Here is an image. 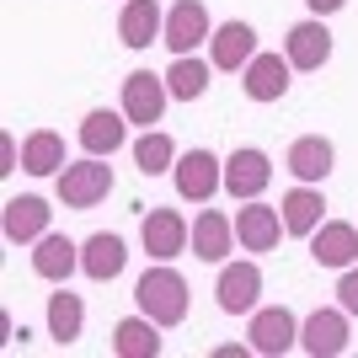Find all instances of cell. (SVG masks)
I'll list each match as a JSON object with an SVG mask.
<instances>
[{
  "label": "cell",
  "mask_w": 358,
  "mask_h": 358,
  "mask_svg": "<svg viewBox=\"0 0 358 358\" xmlns=\"http://www.w3.org/2000/svg\"><path fill=\"white\" fill-rule=\"evenodd\" d=\"M22 166V155H16V139L11 134H0V171H16Z\"/></svg>",
  "instance_id": "obj_30"
},
{
  "label": "cell",
  "mask_w": 358,
  "mask_h": 358,
  "mask_svg": "<svg viewBox=\"0 0 358 358\" xmlns=\"http://www.w3.org/2000/svg\"><path fill=\"white\" fill-rule=\"evenodd\" d=\"M134 166L145 171V177H161V171H171V166H177V145H171V134H161V129H145V134L134 139Z\"/></svg>",
  "instance_id": "obj_28"
},
{
  "label": "cell",
  "mask_w": 358,
  "mask_h": 358,
  "mask_svg": "<svg viewBox=\"0 0 358 358\" xmlns=\"http://www.w3.org/2000/svg\"><path fill=\"white\" fill-rule=\"evenodd\" d=\"M268 182H273L268 150L241 145V150H230V155H224V193H230V198H257Z\"/></svg>",
  "instance_id": "obj_10"
},
{
  "label": "cell",
  "mask_w": 358,
  "mask_h": 358,
  "mask_svg": "<svg viewBox=\"0 0 358 358\" xmlns=\"http://www.w3.org/2000/svg\"><path fill=\"white\" fill-rule=\"evenodd\" d=\"M80 268V246L70 236H54L48 230L43 241H32V273L43 278V284H70V273Z\"/></svg>",
  "instance_id": "obj_19"
},
{
  "label": "cell",
  "mask_w": 358,
  "mask_h": 358,
  "mask_svg": "<svg viewBox=\"0 0 358 358\" xmlns=\"http://www.w3.org/2000/svg\"><path fill=\"white\" fill-rule=\"evenodd\" d=\"M171 182H177V193L187 198V203H209L224 187V161L214 150H187V155H177V166H171Z\"/></svg>",
  "instance_id": "obj_4"
},
{
  "label": "cell",
  "mask_w": 358,
  "mask_h": 358,
  "mask_svg": "<svg viewBox=\"0 0 358 358\" xmlns=\"http://www.w3.org/2000/svg\"><path fill=\"white\" fill-rule=\"evenodd\" d=\"M305 6H310V16H331V11H343L348 0H305Z\"/></svg>",
  "instance_id": "obj_31"
},
{
  "label": "cell",
  "mask_w": 358,
  "mask_h": 358,
  "mask_svg": "<svg viewBox=\"0 0 358 358\" xmlns=\"http://www.w3.org/2000/svg\"><path fill=\"white\" fill-rule=\"evenodd\" d=\"M209 70H214V64H203L198 54H177L171 70H166V91H171V102H198V96L209 91Z\"/></svg>",
  "instance_id": "obj_26"
},
{
  "label": "cell",
  "mask_w": 358,
  "mask_h": 358,
  "mask_svg": "<svg viewBox=\"0 0 358 358\" xmlns=\"http://www.w3.org/2000/svg\"><path fill=\"white\" fill-rule=\"evenodd\" d=\"M284 236H289V230H284V214L273 209V203L246 198V209H236V241L246 246V252H273Z\"/></svg>",
  "instance_id": "obj_13"
},
{
  "label": "cell",
  "mask_w": 358,
  "mask_h": 358,
  "mask_svg": "<svg viewBox=\"0 0 358 358\" xmlns=\"http://www.w3.org/2000/svg\"><path fill=\"white\" fill-rule=\"evenodd\" d=\"M278 214H284V230H289V236H305V241H310L315 230H321V220H327L321 182H299V187H289V193L278 198Z\"/></svg>",
  "instance_id": "obj_14"
},
{
  "label": "cell",
  "mask_w": 358,
  "mask_h": 358,
  "mask_svg": "<svg viewBox=\"0 0 358 358\" xmlns=\"http://www.w3.org/2000/svg\"><path fill=\"white\" fill-rule=\"evenodd\" d=\"M134 305L150 321H161V327H182V321H187V278H182L171 262H155L134 284Z\"/></svg>",
  "instance_id": "obj_1"
},
{
  "label": "cell",
  "mask_w": 358,
  "mask_h": 358,
  "mask_svg": "<svg viewBox=\"0 0 358 358\" xmlns=\"http://www.w3.org/2000/svg\"><path fill=\"white\" fill-rule=\"evenodd\" d=\"M337 305L358 321V262H353V268H343V278H337Z\"/></svg>",
  "instance_id": "obj_29"
},
{
  "label": "cell",
  "mask_w": 358,
  "mask_h": 358,
  "mask_svg": "<svg viewBox=\"0 0 358 358\" xmlns=\"http://www.w3.org/2000/svg\"><path fill=\"white\" fill-rule=\"evenodd\" d=\"M123 139H129L123 107L118 113H113V107H91L86 118H80V150H86V155H113V150H123Z\"/></svg>",
  "instance_id": "obj_21"
},
{
  "label": "cell",
  "mask_w": 358,
  "mask_h": 358,
  "mask_svg": "<svg viewBox=\"0 0 358 358\" xmlns=\"http://www.w3.org/2000/svg\"><path fill=\"white\" fill-rule=\"evenodd\" d=\"M331 161H337V150H331V139H321V134H299L294 145H289V155H284V166L294 171V182H327Z\"/></svg>",
  "instance_id": "obj_23"
},
{
  "label": "cell",
  "mask_w": 358,
  "mask_h": 358,
  "mask_svg": "<svg viewBox=\"0 0 358 358\" xmlns=\"http://www.w3.org/2000/svg\"><path fill=\"white\" fill-rule=\"evenodd\" d=\"M166 102H171V91H166V75H150V70H134V75H123V118L139 123V129H155L166 113Z\"/></svg>",
  "instance_id": "obj_3"
},
{
  "label": "cell",
  "mask_w": 358,
  "mask_h": 358,
  "mask_svg": "<svg viewBox=\"0 0 358 358\" xmlns=\"http://www.w3.org/2000/svg\"><path fill=\"white\" fill-rule=\"evenodd\" d=\"M48 220H54V209H48L43 198H11L6 203V220H0V230H6V241L11 246H32V241L48 236Z\"/></svg>",
  "instance_id": "obj_17"
},
{
  "label": "cell",
  "mask_w": 358,
  "mask_h": 358,
  "mask_svg": "<svg viewBox=\"0 0 358 358\" xmlns=\"http://www.w3.org/2000/svg\"><path fill=\"white\" fill-rule=\"evenodd\" d=\"M230 246H236V220H230L224 209H203L193 220V257H203V262H224Z\"/></svg>",
  "instance_id": "obj_24"
},
{
  "label": "cell",
  "mask_w": 358,
  "mask_h": 358,
  "mask_svg": "<svg viewBox=\"0 0 358 358\" xmlns=\"http://www.w3.org/2000/svg\"><path fill=\"white\" fill-rule=\"evenodd\" d=\"M289 75H294V64H289L284 54H262V48H257L252 64L241 70V91H246L252 102H284L289 96Z\"/></svg>",
  "instance_id": "obj_11"
},
{
  "label": "cell",
  "mask_w": 358,
  "mask_h": 358,
  "mask_svg": "<svg viewBox=\"0 0 358 358\" xmlns=\"http://www.w3.org/2000/svg\"><path fill=\"white\" fill-rule=\"evenodd\" d=\"M64 139L54 134V129H38V134L22 139V171L27 177H59L64 171Z\"/></svg>",
  "instance_id": "obj_25"
},
{
  "label": "cell",
  "mask_w": 358,
  "mask_h": 358,
  "mask_svg": "<svg viewBox=\"0 0 358 358\" xmlns=\"http://www.w3.org/2000/svg\"><path fill=\"white\" fill-rule=\"evenodd\" d=\"M246 343H252V353H268V358L299 348L294 310H284V305H257V310H252V327H246Z\"/></svg>",
  "instance_id": "obj_7"
},
{
  "label": "cell",
  "mask_w": 358,
  "mask_h": 358,
  "mask_svg": "<svg viewBox=\"0 0 358 358\" xmlns=\"http://www.w3.org/2000/svg\"><path fill=\"white\" fill-rule=\"evenodd\" d=\"M80 327H86V305H80V294H70L59 284V294H48V337L59 348H70L80 337Z\"/></svg>",
  "instance_id": "obj_27"
},
{
  "label": "cell",
  "mask_w": 358,
  "mask_h": 358,
  "mask_svg": "<svg viewBox=\"0 0 358 358\" xmlns=\"http://www.w3.org/2000/svg\"><path fill=\"white\" fill-rule=\"evenodd\" d=\"M139 241H145V257L150 262H171L193 246V224L182 220L177 209H150L145 224H139Z\"/></svg>",
  "instance_id": "obj_5"
},
{
  "label": "cell",
  "mask_w": 358,
  "mask_h": 358,
  "mask_svg": "<svg viewBox=\"0 0 358 358\" xmlns=\"http://www.w3.org/2000/svg\"><path fill=\"white\" fill-rule=\"evenodd\" d=\"M209 38H214V22H209V6H203V0H177V6L166 11L161 43L171 48V54H193V48L209 43Z\"/></svg>",
  "instance_id": "obj_9"
},
{
  "label": "cell",
  "mask_w": 358,
  "mask_h": 358,
  "mask_svg": "<svg viewBox=\"0 0 358 358\" xmlns=\"http://www.w3.org/2000/svg\"><path fill=\"white\" fill-rule=\"evenodd\" d=\"M123 262H129V246L113 230H96V236L80 241V273H86L91 284H113L123 273Z\"/></svg>",
  "instance_id": "obj_16"
},
{
  "label": "cell",
  "mask_w": 358,
  "mask_h": 358,
  "mask_svg": "<svg viewBox=\"0 0 358 358\" xmlns=\"http://www.w3.org/2000/svg\"><path fill=\"white\" fill-rule=\"evenodd\" d=\"M262 299V268L257 262H224L220 284H214V305L224 315H252Z\"/></svg>",
  "instance_id": "obj_8"
},
{
  "label": "cell",
  "mask_w": 358,
  "mask_h": 358,
  "mask_svg": "<svg viewBox=\"0 0 358 358\" xmlns=\"http://www.w3.org/2000/svg\"><path fill=\"white\" fill-rule=\"evenodd\" d=\"M161 321H150L145 310L139 315H123L113 327V353L118 358H161Z\"/></svg>",
  "instance_id": "obj_22"
},
{
  "label": "cell",
  "mask_w": 358,
  "mask_h": 358,
  "mask_svg": "<svg viewBox=\"0 0 358 358\" xmlns=\"http://www.w3.org/2000/svg\"><path fill=\"white\" fill-rule=\"evenodd\" d=\"M310 257H315V268H353L358 262V224L348 220H321V230L310 236Z\"/></svg>",
  "instance_id": "obj_15"
},
{
  "label": "cell",
  "mask_w": 358,
  "mask_h": 358,
  "mask_svg": "<svg viewBox=\"0 0 358 358\" xmlns=\"http://www.w3.org/2000/svg\"><path fill=\"white\" fill-rule=\"evenodd\" d=\"M161 32H166V11L155 0H123V11H118L123 48H150V43H161Z\"/></svg>",
  "instance_id": "obj_20"
},
{
  "label": "cell",
  "mask_w": 358,
  "mask_h": 358,
  "mask_svg": "<svg viewBox=\"0 0 358 358\" xmlns=\"http://www.w3.org/2000/svg\"><path fill=\"white\" fill-rule=\"evenodd\" d=\"M284 59L294 70H321L331 59V32H327V16H305L284 32Z\"/></svg>",
  "instance_id": "obj_12"
},
{
  "label": "cell",
  "mask_w": 358,
  "mask_h": 358,
  "mask_svg": "<svg viewBox=\"0 0 358 358\" xmlns=\"http://www.w3.org/2000/svg\"><path fill=\"white\" fill-rule=\"evenodd\" d=\"M257 54V27L252 22H224V27H214L209 38V64L214 70H246Z\"/></svg>",
  "instance_id": "obj_18"
},
{
  "label": "cell",
  "mask_w": 358,
  "mask_h": 358,
  "mask_svg": "<svg viewBox=\"0 0 358 358\" xmlns=\"http://www.w3.org/2000/svg\"><path fill=\"white\" fill-rule=\"evenodd\" d=\"M353 315L343 310V305H331V310H310L305 321H299V348L310 358H337L348 353V337H353V327H348Z\"/></svg>",
  "instance_id": "obj_6"
},
{
  "label": "cell",
  "mask_w": 358,
  "mask_h": 358,
  "mask_svg": "<svg viewBox=\"0 0 358 358\" xmlns=\"http://www.w3.org/2000/svg\"><path fill=\"white\" fill-rule=\"evenodd\" d=\"M107 193H113V166H107V155H86V161H70L59 171V203L64 209H96Z\"/></svg>",
  "instance_id": "obj_2"
}]
</instances>
